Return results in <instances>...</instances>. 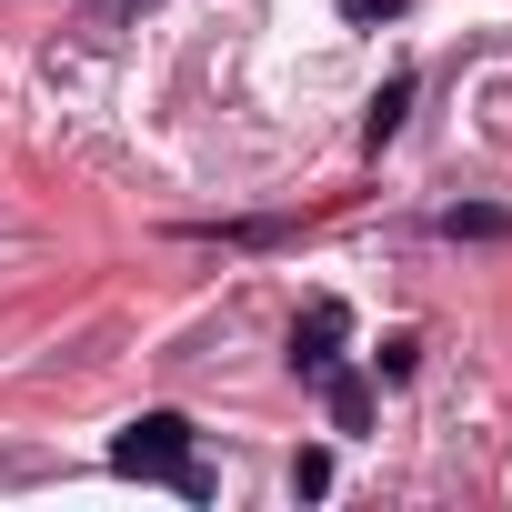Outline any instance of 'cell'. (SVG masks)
<instances>
[{
    "instance_id": "1",
    "label": "cell",
    "mask_w": 512,
    "mask_h": 512,
    "mask_svg": "<svg viewBox=\"0 0 512 512\" xmlns=\"http://www.w3.org/2000/svg\"><path fill=\"white\" fill-rule=\"evenodd\" d=\"M111 472H131V482H171V492H201L191 422H181V412H141V422H121V442H111Z\"/></svg>"
},
{
    "instance_id": "2",
    "label": "cell",
    "mask_w": 512,
    "mask_h": 512,
    "mask_svg": "<svg viewBox=\"0 0 512 512\" xmlns=\"http://www.w3.org/2000/svg\"><path fill=\"white\" fill-rule=\"evenodd\" d=\"M332 342H342V302H312V322H292V372H302V382H322V372L342 362Z\"/></svg>"
},
{
    "instance_id": "3",
    "label": "cell",
    "mask_w": 512,
    "mask_h": 512,
    "mask_svg": "<svg viewBox=\"0 0 512 512\" xmlns=\"http://www.w3.org/2000/svg\"><path fill=\"white\" fill-rule=\"evenodd\" d=\"M402 111H412V71H392V81L372 91V111H362V151H382V141H402Z\"/></svg>"
},
{
    "instance_id": "4",
    "label": "cell",
    "mask_w": 512,
    "mask_h": 512,
    "mask_svg": "<svg viewBox=\"0 0 512 512\" xmlns=\"http://www.w3.org/2000/svg\"><path fill=\"white\" fill-rule=\"evenodd\" d=\"M322 402H332V432H372V382H362V372L332 362V372H322Z\"/></svg>"
},
{
    "instance_id": "5",
    "label": "cell",
    "mask_w": 512,
    "mask_h": 512,
    "mask_svg": "<svg viewBox=\"0 0 512 512\" xmlns=\"http://www.w3.org/2000/svg\"><path fill=\"white\" fill-rule=\"evenodd\" d=\"M442 231H452V241H502L512 211H482V201H472V211H442Z\"/></svg>"
},
{
    "instance_id": "6",
    "label": "cell",
    "mask_w": 512,
    "mask_h": 512,
    "mask_svg": "<svg viewBox=\"0 0 512 512\" xmlns=\"http://www.w3.org/2000/svg\"><path fill=\"white\" fill-rule=\"evenodd\" d=\"M292 492L322 502V492H332V452H302V462H292Z\"/></svg>"
},
{
    "instance_id": "7",
    "label": "cell",
    "mask_w": 512,
    "mask_h": 512,
    "mask_svg": "<svg viewBox=\"0 0 512 512\" xmlns=\"http://www.w3.org/2000/svg\"><path fill=\"white\" fill-rule=\"evenodd\" d=\"M372 362H382V372H392V382H402V372H412V362H422V342H412V332H392V342H382V352H372Z\"/></svg>"
},
{
    "instance_id": "8",
    "label": "cell",
    "mask_w": 512,
    "mask_h": 512,
    "mask_svg": "<svg viewBox=\"0 0 512 512\" xmlns=\"http://www.w3.org/2000/svg\"><path fill=\"white\" fill-rule=\"evenodd\" d=\"M382 11H402V0H342V21H382Z\"/></svg>"
},
{
    "instance_id": "9",
    "label": "cell",
    "mask_w": 512,
    "mask_h": 512,
    "mask_svg": "<svg viewBox=\"0 0 512 512\" xmlns=\"http://www.w3.org/2000/svg\"><path fill=\"white\" fill-rule=\"evenodd\" d=\"M121 11H141V0H101V21H121Z\"/></svg>"
}]
</instances>
